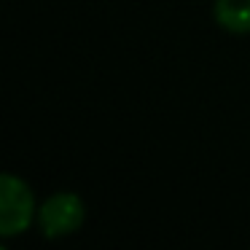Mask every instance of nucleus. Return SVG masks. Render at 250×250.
Returning <instances> with one entry per match:
<instances>
[{
  "instance_id": "3",
  "label": "nucleus",
  "mask_w": 250,
  "mask_h": 250,
  "mask_svg": "<svg viewBox=\"0 0 250 250\" xmlns=\"http://www.w3.org/2000/svg\"><path fill=\"white\" fill-rule=\"evenodd\" d=\"M212 17L226 33L250 35V0H215Z\"/></svg>"
},
{
  "instance_id": "2",
  "label": "nucleus",
  "mask_w": 250,
  "mask_h": 250,
  "mask_svg": "<svg viewBox=\"0 0 250 250\" xmlns=\"http://www.w3.org/2000/svg\"><path fill=\"white\" fill-rule=\"evenodd\" d=\"M86 221V205L78 194L60 191L51 194L43 205L38 207V226L49 239H62L76 234Z\"/></svg>"
},
{
  "instance_id": "1",
  "label": "nucleus",
  "mask_w": 250,
  "mask_h": 250,
  "mask_svg": "<svg viewBox=\"0 0 250 250\" xmlns=\"http://www.w3.org/2000/svg\"><path fill=\"white\" fill-rule=\"evenodd\" d=\"M38 218L35 196L22 178L6 172L0 178V237L11 239L30 229Z\"/></svg>"
}]
</instances>
